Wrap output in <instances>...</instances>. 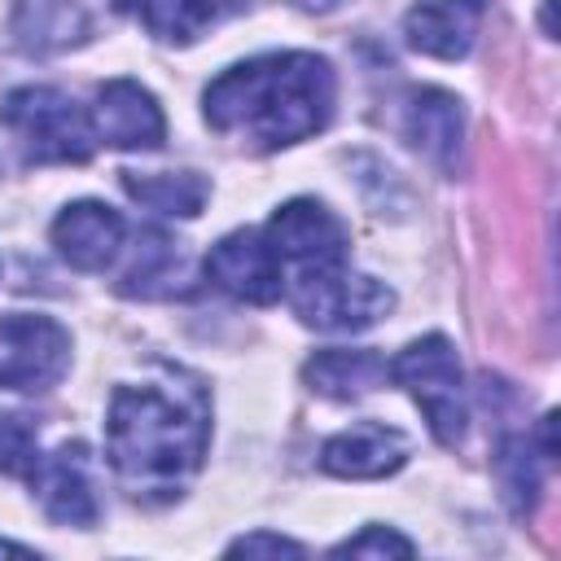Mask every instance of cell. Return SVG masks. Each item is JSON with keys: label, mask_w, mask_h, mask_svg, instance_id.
<instances>
[{"label": "cell", "mask_w": 561, "mask_h": 561, "mask_svg": "<svg viewBox=\"0 0 561 561\" xmlns=\"http://www.w3.org/2000/svg\"><path fill=\"white\" fill-rule=\"evenodd\" d=\"M228 557H307L302 543L285 539V535H272V530H254V535H241L228 543Z\"/></svg>", "instance_id": "obj_23"}, {"label": "cell", "mask_w": 561, "mask_h": 561, "mask_svg": "<svg viewBox=\"0 0 561 561\" xmlns=\"http://www.w3.org/2000/svg\"><path fill=\"white\" fill-rule=\"evenodd\" d=\"M210 438V403L206 390L167 373L153 381H123L105 408V456L114 478L136 500H175L188 478L202 469Z\"/></svg>", "instance_id": "obj_1"}, {"label": "cell", "mask_w": 561, "mask_h": 561, "mask_svg": "<svg viewBox=\"0 0 561 561\" xmlns=\"http://www.w3.org/2000/svg\"><path fill=\"white\" fill-rule=\"evenodd\" d=\"M232 13H241V0H140V22L162 44H193Z\"/></svg>", "instance_id": "obj_17"}, {"label": "cell", "mask_w": 561, "mask_h": 561, "mask_svg": "<svg viewBox=\"0 0 561 561\" xmlns=\"http://www.w3.org/2000/svg\"><path fill=\"white\" fill-rule=\"evenodd\" d=\"M386 377H390L386 355H377V351H351V346L316 351V355L302 364V381H307L316 394L337 399V403L364 399L368 390L386 386Z\"/></svg>", "instance_id": "obj_15"}, {"label": "cell", "mask_w": 561, "mask_h": 561, "mask_svg": "<svg viewBox=\"0 0 561 561\" xmlns=\"http://www.w3.org/2000/svg\"><path fill=\"white\" fill-rule=\"evenodd\" d=\"M263 237L272 241L276 259L289 263L294 272L337 267V263H346V245H351L342 219H337L324 202H316V197H294V202H285V206L267 219Z\"/></svg>", "instance_id": "obj_8"}, {"label": "cell", "mask_w": 561, "mask_h": 561, "mask_svg": "<svg viewBox=\"0 0 561 561\" xmlns=\"http://www.w3.org/2000/svg\"><path fill=\"white\" fill-rule=\"evenodd\" d=\"M408 460V438L394 425L359 421L320 447V469L333 478H386Z\"/></svg>", "instance_id": "obj_13"}, {"label": "cell", "mask_w": 561, "mask_h": 561, "mask_svg": "<svg viewBox=\"0 0 561 561\" xmlns=\"http://www.w3.org/2000/svg\"><path fill=\"white\" fill-rule=\"evenodd\" d=\"M403 140L430 158L438 171L456 175L460 162V140H465V114L460 101L443 88H416L403 101Z\"/></svg>", "instance_id": "obj_11"}, {"label": "cell", "mask_w": 561, "mask_h": 561, "mask_svg": "<svg viewBox=\"0 0 561 561\" xmlns=\"http://www.w3.org/2000/svg\"><path fill=\"white\" fill-rule=\"evenodd\" d=\"M202 272L219 294L250 302V307H267L285 289V263L276 259L272 241L254 228H237V232L219 237L210 245Z\"/></svg>", "instance_id": "obj_7"}, {"label": "cell", "mask_w": 561, "mask_h": 561, "mask_svg": "<svg viewBox=\"0 0 561 561\" xmlns=\"http://www.w3.org/2000/svg\"><path fill=\"white\" fill-rule=\"evenodd\" d=\"M88 118H92L96 140H105L114 149H158L162 136H167L162 105L136 79L101 83L96 88V105L88 110Z\"/></svg>", "instance_id": "obj_10"}, {"label": "cell", "mask_w": 561, "mask_h": 561, "mask_svg": "<svg viewBox=\"0 0 561 561\" xmlns=\"http://www.w3.org/2000/svg\"><path fill=\"white\" fill-rule=\"evenodd\" d=\"M0 557H35V548H26V543H9V539H0Z\"/></svg>", "instance_id": "obj_24"}, {"label": "cell", "mask_w": 561, "mask_h": 561, "mask_svg": "<svg viewBox=\"0 0 561 561\" xmlns=\"http://www.w3.org/2000/svg\"><path fill=\"white\" fill-rule=\"evenodd\" d=\"M495 473H500V491L508 500V508L517 517H526L535 508L539 495V465H535V447L522 434H508L495 451Z\"/></svg>", "instance_id": "obj_20"}, {"label": "cell", "mask_w": 561, "mask_h": 561, "mask_svg": "<svg viewBox=\"0 0 561 561\" xmlns=\"http://www.w3.org/2000/svg\"><path fill=\"white\" fill-rule=\"evenodd\" d=\"M123 215L110 210L105 202H70L57 219H53V245L57 254L79 267V272H101L114 263L118 245H123Z\"/></svg>", "instance_id": "obj_12"}, {"label": "cell", "mask_w": 561, "mask_h": 561, "mask_svg": "<svg viewBox=\"0 0 561 561\" xmlns=\"http://www.w3.org/2000/svg\"><path fill=\"white\" fill-rule=\"evenodd\" d=\"M478 22H482V0H421L408 9L403 35L416 53L456 61L473 48Z\"/></svg>", "instance_id": "obj_14"}, {"label": "cell", "mask_w": 561, "mask_h": 561, "mask_svg": "<svg viewBox=\"0 0 561 561\" xmlns=\"http://www.w3.org/2000/svg\"><path fill=\"white\" fill-rule=\"evenodd\" d=\"M412 552H416V543L390 526H364L359 535H351L333 548V557H412Z\"/></svg>", "instance_id": "obj_22"}, {"label": "cell", "mask_w": 561, "mask_h": 561, "mask_svg": "<svg viewBox=\"0 0 561 561\" xmlns=\"http://www.w3.org/2000/svg\"><path fill=\"white\" fill-rule=\"evenodd\" d=\"M0 118L22 140L26 162H88L96 149L92 118L61 88H13L0 101Z\"/></svg>", "instance_id": "obj_3"}, {"label": "cell", "mask_w": 561, "mask_h": 561, "mask_svg": "<svg viewBox=\"0 0 561 561\" xmlns=\"http://www.w3.org/2000/svg\"><path fill=\"white\" fill-rule=\"evenodd\" d=\"M206 123L254 149H285L316 136L333 114V66L316 53H263L210 79Z\"/></svg>", "instance_id": "obj_2"}, {"label": "cell", "mask_w": 561, "mask_h": 561, "mask_svg": "<svg viewBox=\"0 0 561 561\" xmlns=\"http://www.w3.org/2000/svg\"><path fill=\"white\" fill-rule=\"evenodd\" d=\"M92 0H18V35L31 48H61L88 39Z\"/></svg>", "instance_id": "obj_18"}, {"label": "cell", "mask_w": 561, "mask_h": 561, "mask_svg": "<svg viewBox=\"0 0 561 561\" xmlns=\"http://www.w3.org/2000/svg\"><path fill=\"white\" fill-rule=\"evenodd\" d=\"M39 447H35V430L26 416L18 412H0V473L9 478H26L35 465Z\"/></svg>", "instance_id": "obj_21"}, {"label": "cell", "mask_w": 561, "mask_h": 561, "mask_svg": "<svg viewBox=\"0 0 561 561\" xmlns=\"http://www.w3.org/2000/svg\"><path fill=\"white\" fill-rule=\"evenodd\" d=\"M31 495L39 500L44 517L57 526H96L101 500L92 482V451L88 443H61L31 465Z\"/></svg>", "instance_id": "obj_9"}, {"label": "cell", "mask_w": 561, "mask_h": 561, "mask_svg": "<svg viewBox=\"0 0 561 561\" xmlns=\"http://www.w3.org/2000/svg\"><path fill=\"white\" fill-rule=\"evenodd\" d=\"M123 188H127L131 202H140V206H149L158 215H171V219L202 215L206 193H210V184L197 171H153V175L123 171Z\"/></svg>", "instance_id": "obj_19"}, {"label": "cell", "mask_w": 561, "mask_h": 561, "mask_svg": "<svg viewBox=\"0 0 561 561\" xmlns=\"http://www.w3.org/2000/svg\"><path fill=\"white\" fill-rule=\"evenodd\" d=\"M136 259L131 267L123 272V294L131 298H171L184 289L188 280V267H184V250L175 237H167L162 228H140V241H136Z\"/></svg>", "instance_id": "obj_16"}, {"label": "cell", "mask_w": 561, "mask_h": 561, "mask_svg": "<svg viewBox=\"0 0 561 561\" xmlns=\"http://www.w3.org/2000/svg\"><path fill=\"white\" fill-rule=\"evenodd\" d=\"M70 368V333L53 316H0V390H53Z\"/></svg>", "instance_id": "obj_6"}, {"label": "cell", "mask_w": 561, "mask_h": 561, "mask_svg": "<svg viewBox=\"0 0 561 561\" xmlns=\"http://www.w3.org/2000/svg\"><path fill=\"white\" fill-rule=\"evenodd\" d=\"M390 381H399L416 399V408L430 421V434L443 447H456L465 438V421H469L465 377H460V359L443 333H425V337L408 342L390 359Z\"/></svg>", "instance_id": "obj_4"}, {"label": "cell", "mask_w": 561, "mask_h": 561, "mask_svg": "<svg viewBox=\"0 0 561 561\" xmlns=\"http://www.w3.org/2000/svg\"><path fill=\"white\" fill-rule=\"evenodd\" d=\"M289 302L302 324L324 329V333H359L390 316L394 289L381 285L368 272H351L346 263L337 267H316V272H294Z\"/></svg>", "instance_id": "obj_5"}]
</instances>
